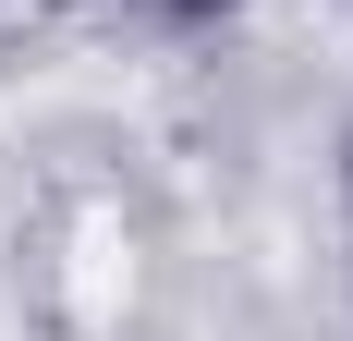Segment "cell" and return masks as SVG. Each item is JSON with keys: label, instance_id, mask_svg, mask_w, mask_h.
I'll use <instances>...</instances> for the list:
<instances>
[{"label": "cell", "instance_id": "1", "mask_svg": "<svg viewBox=\"0 0 353 341\" xmlns=\"http://www.w3.org/2000/svg\"><path fill=\"white\" fill-rule=\"evenodd\" d=\"M171 12H183V25H208V12H219V0H171Z\"/></svg>", "mask_w": 353, "mask_h": 341}]
</instances>
